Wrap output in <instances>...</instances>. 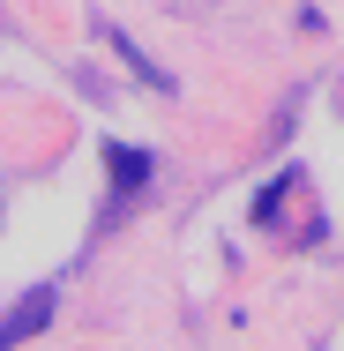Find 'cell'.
Segmentation results:
<instances>
[{
	"label": "cell",
	"mask_w": 344,
	"mask_h": 351,
	"mask_svg": "<svg viewBox=\"0 0 344 351\" xmlns=\"http://www.w3.org/2000/svg\"><path fill=\"white\" fill-rule=\"evenodd\" d=\"M105 172H113V187H120V195H142V187H150V172H157V157L135 149V142H105Z\"/></svg>",
	"instance_id": "cell-1"
},
{
	"label": "cell",
	"mask_w": 344,
	"mask_h": 351,
	"mask_svg": "<svg viewBox=\"0 0 344 351\" xmlns=\"http://www.w3.org/2000/svg\"><path fill=\"white\" fill-rule=\"evenodd\" d=\"M284 187H292V172H277L270 187H262V195H255V217H270V210H277V202H284Z\"/></svg>",
	"instance_id": "cell-2"
}]
</instances>
